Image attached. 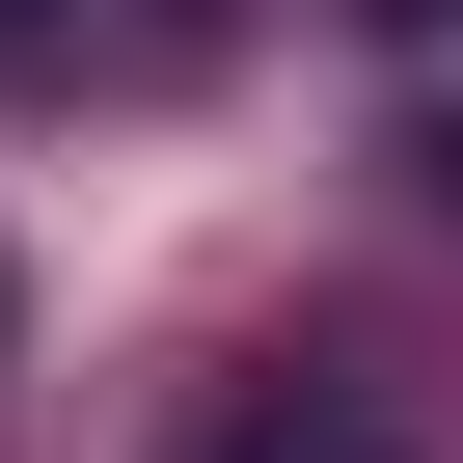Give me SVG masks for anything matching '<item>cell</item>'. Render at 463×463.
<instances>
[{
  "label": "cell",
  "instance_id": "cell-1",
  "mask_svg": "<svg viewBox=\"0 0 463 463\" xmlns=\"http://www.w3.org/2000/svg\"><path fill=\"white\" fill-rule=\"evenodd\" d=\"M218 0H0V82H191Z\"/></svg>",
  "mask_w": 463,
  "mask_h": 463
}]
</instances>
